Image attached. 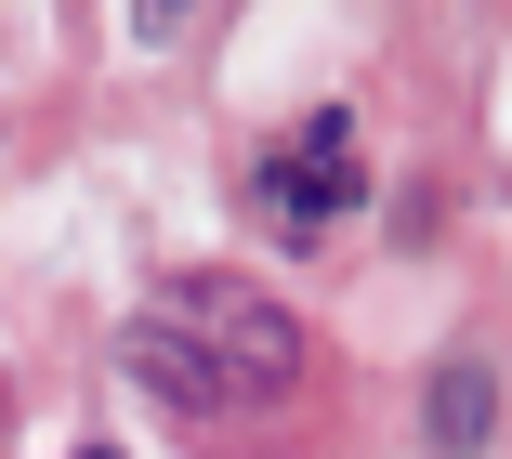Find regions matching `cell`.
<instances>
[{
    "label": "cell",
    "mask_w": 512,
    "mask_h": 459,
    "mask_svg": "<svg viewBox=\"0 0 512 459\" xmlns=\"http://www.w3.org/2000/svg\"><path fill=\"white\" fill-rule=\"evenodd\" d=\"M434 433H447V446L486 433V368H447V381H434Z\"/></svg>",
    "instance_id": "obj_3"
},
{
    "label": "cell",
    "mask_w": 512,
    "mask_h": 459,
    "mask_svg": "<svg viewBox=\"0 0 512 459\" xmlns=\"http://www.w3.org/2000/svg\"><path fill=\"white\" fill-rule=\"evenodd\" d=\"M132 381L184 420H250L302 381V328H289V302H263L237 276H171L132 315Z\"/></svg>",
    "instance_id": "obj_1"
},
{
    "label": "cell",
    "mask_w": 512,
    "mask_h": 459,
    "mask_svg": "<svg viewBox=\"0 0 512 459\" xmlns=\"http://www.w3.org/2000/svg\"><path fill=\"white\" fill-rule=\"evenodd\" d=\"M132 27H145V40H171V27H184V0H132Z\"/></svg>",
    "instance_id": "obj_4"
},
{
    "label": "cell",
    "mask_w": 512,
    "mask_h": 459,
    "mask_svg": "<svg viewBox=\"0 0 512 459\" xmlns=\"http://www.w3.org/2000/svg\"><path fill=\"white\" fill-rule=\"evenodd\" d=\"M368 197V132L342 119V105H316L276 158H263V223H289V237H316V223H342Z\"/></svg>",
    "instance_id": "obj_2"
},
{
    "label": "cell",
    "mask_w": 512,
    "mask_h": 459,
    "mask_svg": "<svg viewBox=\"0 0 512 459\" xmlns=\"http://www.w3.org/2000/svg\"><path fill=\"white\" fill-rule=\"evenodd\" d=\"M79 459H119V446H79Z\"/></svg>",
    "instance_id": "obj_5"
}]
</instances>
